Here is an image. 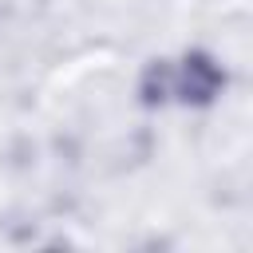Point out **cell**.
Here are the masks:
<instances>
[{
    "instance_id": "obj_1",
    "label": "cell",
    "mask_w": 253,
    "mask_h": 253,
    "mask_svg": "<svg viewBox=\"0 0 253 253\" xmlns=\"http://www.w3.org/2000/svg\"><path fill=\"white\" fill-rule=\"evenodd\" d=\"M221 83H225L221 63L210 59V55H202V51H190V55H182L174 63V99L186 103V107L213 103L217 91H221Z\"/></svg>"
}]
</instances>
